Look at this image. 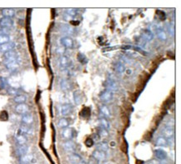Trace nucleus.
I'll use <instances>...</instances> for the list:
<instances>
[{
  "label": "nucleus",
  "mask_w": 181,
  "mask_h": 164,
  "mask_svg": "<svg viewBox=\"0 0 181 164\" xmlns=\"http://www.w3.org/2000/svg\"><path fill=\"white\" fill-rule=\"evenodd\" d=\"M99 98L103 103H109L111 100L113 98V93L109 90H104L103 91L100 95H99Z\"/></svg>",
  "instance_id": "f257e3e1"
},
{
  "label": "nucleus",
  "mask_w": 181,
  "mask_h": 164,
  "mask_svg": "<svg viewBox=\"0 0 181 164\" xmlns=\"http://www.w3.org/2000/svg\"><path fill=\"white\" fill-rule=\"evenodd\" d=\"M104 86H105V88L106 90H109V91H111V92H115L118 90V84L116 83V82L113 79H107L104 83Z\"/></svg>",
  "instance_id": "f03ea898"
},
{
  "label": "nucleus",
  "mask_w": 181,
  "mask_h": 164,
  "mask_svg": "<svg viewBox=\"0 0 181 164\" xmlns=\"http://www.w3.org/2000/svg\"><path fill=\"white\" fill-rule=\"evenodd\" d=\"M60 43L65 48H74V40L70 37H63L61 38Z\"/></svg>",
  "instance_id": "7ed1b4c3"
},
{
  "label": "nucleus",
  "mask_w": 181,
  "mask_h": 164,
  "mask_svg": "<svg viewBox=\"0 0 181 164\" xmlns=\"http://www.w3.org/2000/svg\"><path fill=\"white\" fill-rule=\"evenodd\" d=\"M63 147L65 149V151L73 153H74V151L76 149V144L72 140H68L63 144Z\"/></svg>",
  "instance_id": "20e7f679"
},
{
  "label": "nucleus",
  "mask_w": 181,
  "mask_h": 164,
  "mask_svg": "<svg viewBox=\"0 0 181 164\" xmlns=\"http://www.w3.org/2000/svg\"><path fill=\"white\" fill-rule=\"evenodd\" d=\"M73 109H74V108H73V106L71 104H63L61 107L60 112L63 117H67V116H69V115H70L72 113Z\"/></svg>",
  "instance_id": "39448f33"
},
{
  "label": "nucleus",
  "mask_w": 181,
  "mask_h": 164,
  "mask_svg": "<svg viewBox=\"0 0 181 164\" xmlns=\"http://www.w3.org/2000/svg\"><path fill=\"white\" fill-rule=\"evenodd\" d=\"M70 63H71L70 59L66 56H62V57H60L59 60V67H60L61 69H63V70L69 68L70 66Z\"/></svg>",
  "instance_id": "423d86ee"
},
{
  "label": "nucleus",
  "mask_w": 181,
  "mask_h": 164,
  "mask_svg": "<svg viewBox=\"0 0 181 164\" xmlns=\"http://www.w3.org/2000/svg\"><path fill=\"white\" fill-rule=\"evenodd\" d=\"M61 136L66 140H71L74 138V130L70 128H63L61 132Z\"/></svg>",
  "instance_id": "0eeeda50"
},
{
  "label": "nucleus",
  "mask_w": 181,
  "mask_h": 164,
  "mask_svg": "<svg viewBox=\"0 0 181 164\" xmlns=\"http://www.w3.org/2000/svg\"><path fill=\"white\" fill-rule=\"evenodd\" d=\"M15 138H16V142H17V143L19 146L24 145L26 143V142H27V138H26L25 134H24L19 129H18V132L16 133Z\"/></svg>",
  "instance_id": "6e6552de"
},
{
  "label": "nucleus",
  "mask_w": 181,
  "mask_h": 164,
  "mask_svg": "<svg viewBox=\"0 0 181 164\" xmlns=\"http://www.w3.org/2000/svg\"><path fill=\"white\" fill-rule=\"evenodd\" d=\"M4 58L6 59V62H13V61H18V55L16 52L14 51H9V52H7L4 53Z\"/></svg>",
  "instance_id": "1a4fd4ad"
},
{
  "label": "nucleus",
  "mask_w": 181,
  "mask_h": 164,
  "mask_svg": "<svg viewBox=\"0 0 181 164\" xmlns=\"http://www.w3.org/2000/svg\"><path fill=\"white\" fill-rule=\"evenodd\" d=\"M0 26L5 28H10L14 26V21L12 20V18L3 17L0 19Z\"/></svg>",
  "instance_id": "9d476101"
},
{
  "label": "nucleus",
  "mask_w": 181,
  "mask_h": 164,
  "mask_svg": "<svg viewBox=\"0 0 181 164\" xmlns=\"http://www.w3.org/2000/svg\"><path fill=\"white\" fill-rule=\"evenodd\" d=\"M92 157L95 158L96 160H98L99 162L100 161H104L106 158H107V155L104 152H101V151H99V150H95L93 152V154H92Z\"/></svg>",
  "instance_id": "9b49d317"
},
{
  "label": "nucleus",
  "mask_w": 181,
  "mask_h": 164,
  "mask_svg": "<svg viewBox=\"0 0 181 164\" xmlns=\"http://www.w3.org/2000/svg\"><path fill=\"white\" fill-rule=\"evenodd\" d=\"M14 48H15V43H13V42H9V43H4L3 45H0V52H9V51H12Z\"/></svg>",
  "instance_id": "f8f14e48"
},
{
  "label": "nucleus",
  "mask_w": 181,
  "mask_h": 164,
  "mask_svg": "<svg viewBox=\"0 0 181 164\" xmlns=\"http://www.w3.org/2000/svg\"><path fill=\"white\" fill-rule=\"evenodd\" d=\"M29 110V108L28 106L25 104H18L17 106L15 107V111L18 113V114H22V115H24L27 112H28Z\"/></svg>",
  "instance_id": "ddd939ff"
},
{
  "label": "nucleus",
  "mask_w": 181,
  "mask_h": 164,
  "mask_svg": "<svg viewBox=\"0 0 181 164\" xmlns=\"http://www.w3.org/2000/svg\"><path fill=\"white\" fill-rule=\"evenodd\" d=\"M73 97H74V103L77 105H79V104L82 103L83 101V93L80 91V90H76L74 92V94H73Z\"/></svg>",
  "instance_id": "4468645a"
},
{
  "label": "nucleus",
  "mask_w": 181,
  "mask_h": 164,
  "mask_svg": "<svg viewBox=\"0 0 181 164\" xmlns=\"http://www.w3.org/2000/svg\"><path fill=\"white\" fill-rule=\"evenodd\" d=\"M6 64V68L7 69H9V71L14 72L16 71L18 68H19V63L18 61H13V62H7L5 63Z\"/></svg>",
  "instance_id": "2eb2a0df"
},
{
  "label": "nucleus",
  "mask_w": 181,
  "mask_h": 164,
  "mask_svg": "<svg viewBox=\"0 0 181 164\" xmlns=\"http://www.w3.org/2000/svg\"><path fill=\"white\" fill-rule=\"evenodd\" d=\"M163 134L165 138H172L174 135V128H169V127H165L163 129Z\"/></svg>",
  "instance_id": "dca6fc26"
},
{
  "label": "nucleus",
  "mask_w": 181,
  "mask_h": 164,
  "mask_svg": "<svg viewBox=\"0 0 181 164\" xmlns=\"http://www.w3.org/2000/svg\"><path fill=\"white\" fill-rule=\"evenodd\" d=\"M142 38L146 41H152L154 38V34L149 29H145L142 32Z\"/></svg>",
  "instance_id": "f3484780"
},
{
  "label": "nucleus",
  "mask_w": 181,
  "mask_h": 164,
  "mask_svg": "<svg viewBox=\"0 0 181 164\" xmlns=\"http://www.w3.org/2000/svg\"><path fill=\"white\" fill-rule=\"evenodd\" d=\"M2 14L3 15V17L12 18L15 16V11L13 9H4L2 10Z\"/></svg>",
  "instance_id": "a211bd4d"
},
{
  "label": "nucleus",
  "mask_w": 181,
  "mask_h": 164,
  "mask_svg": "<svg viewBox=\"0 0 181 164\" xmlns=\"http://www.w3.org/2000/svg\"><path fill=\"white\" fill-rule=\"evenodd\" d=\"M69 161L73 164H78L82 161L81 157L77 154V153H72L69 157Z\"/></svg>",
  "instance_id": "6ab92c4d"
},
{
  "label": "nucleus",
  "mask_w": 181,
  "mask_h": 164,
  "mask_svg": "<svg viewBox=\"0 0 181 164\" xmlns=\"http://www.w3.org/2000/svg\"><path fill=\"white\" fill-rule=\"evenodd\" d=\"M155 154L156 157L159 160H164L167 158V153L163 149H156L155 151Z\"/></svg>",
  "instance_id": "aec40b11"
},
{
  "label": "nucleus",
  "mask_w": 181,
  "mask_h": 164,
  "mask_svg": "<svg viewBox=\"0 0 181 164\" xmlns=\"http://www.w3.org/2000/svg\"><path fill=\"white\" fill-rule=\"evenodd\" d=\"M22 122H23L24 124H26V125H28V124L33 123V122H34V118H33L32 114H30V113H26L24 115H23V117H22Z\"/></svg>",
  "instance_id": "412c9836"
},
{
  "label": "nucleus",
  "mask_w": 181,
  "mask_h": 164,
  "mask_svg": "<svg viewBox=\"0 0 181 164\" xmlns=\"http://www.w3.org/2000/svg\"><path fill=\"white\" fill-rule=\"evenodd\" d=\"M156 33H157L158 38H159L160 40H162V41L167 40V34H166V32L164 31L162 28H157V29H156Z\"/></svg>",
  "instance_id": "4be33fe9"
},
{
  "label": "nucleus",
  "mask_w": 181,
  "mask_h": 164,
  "mask_svg": "<svg viewBox=\"0 0 181 164\" xmlns=\"http://www.w3.org/2000/svg\"><path fill=\"white\" fill-rule=\"evenodd\" d=\"M34 159V157L32 154H25L20 157V163L21 164H28L32 162Z\"/></svg>",
  "instance_id": "5701e85b"
},
{
  "label": "nucleus",
  "mask_w": 181,
  "mask_h": 164,
  "mask_svg": "<svg viewBox=\"0 0 181 164\" xmlns=\"http://www.w3.org/2000/svg\"><path fill=\"white\" fill-rule=\"evenodd\" d=\"M99 111L101 112V114L103 115V117L105 118H110L111 117V112H110V110L109 109V108L105 105H102L100 108H99Z\"/></svg>",
  "instance_id": "b1692460"
},
{
  "label": "nucleus",
  "mask_w": 181,
  "mask_h": 164,
  "mask_svg": "<svg viewBox=\"0 0 181 164\" xmlns=\"http://www.w3.org/2000/svg\"><path fill=\"white\" fill-rule=\"evenodd\" d=\"M115 70H116V72L118 73L122 74L124 72V70H125V65H124V63L123 62H121V61H119L116 63V65H115Z\"/></svg>",
  "instance_id": "393cba45"
},
{
  "label": "nucleus",
  "mask_w": 181,
  "mask_h": 164,
  "mask_svg": "<svg viewBox=\"0 0 181 164\" xmlns=\"http://www.w3.org/2000/svg\"><path fill=\"white\" fill-rule=\"evenodd\" d=\"M96 150L106 153L109 150V144L107 142H99V144L96 145Z\"/></svg>",
  "instance_id": "a878e982"
},
{
  "label": "nucleus",
  "mask_w": 181,
  "mask_h": 164,
  "mask_svg": "<svg viewBox=\"0 0 181 164\" xmlns=\"http://www.w3.org/2000/svg\"><path fill=\"white\" fill-rule=\"evenodd\" d=\"M99 123H100V127L105 128L106 130H109L110 128V123L106 118H101L99 119Z\"/></svg>",
  "instance_id": "bb28decb"
},
{
  "label": "nucleus",
  "mask_w": 181,
  "mask_h": 164,
  "mask_svg": "<svg viewBox=\"0 0 181 164\" xmlns=\"http://www.w3.org/2000/svg\"><path fill=\"white\" fill-rule=\"evenodd\" d=\"M14 101L18 104H24L26 101H27V97L25 95H23V94H20V95H17L14 97Z\"/></svg>",
  "instance_id": "cd10ccee"
},
{
  "label": "nucleus",
  "mask_w": 181,
  "mask_h": 164,
  "mask_svg": "<svg viewBox=\"0 0 181 164\" xmlns=\"http://www.w3.org/2000/svg\"><path fill=\"white\" fill-rule=\"evenodd\" d=\"M28 146H26L25 144L24 145H21V146H19L18 147L17 154L18 156L22 157V156L25 155L27 153V152H28Z\"/></svg>",
  "instance_id": "c85d7f7f"
},
{
  "label": "nucleus",
  "mask_w": 181,
  "mask_h": 164,
  "mask_svg": "<svg viewBox=\"0 0 181 164\" xmlns=\"http://www.w3.org/2000/svg\"><path fill=\"white\" fill-rule=\"evenodd\" d=\"M60 87L61 89L63 90V91H67V90H69L71 88V86H70V83L68 80L66 79H62L60 81Z\"/></svg>",
  "instance_id": "c756f323"
},
{
  "label": "nucleus",
  "mask_w": 181,
  "mask_h": 164,
  "mask_svg": "<svg viewBox=\"0 0 181 164\" xmlns=\"http://www.w3.org/2000/svg\"><path fill=\"white\" fill-rule=\"evenodd\" d=\"M58 125H59V127L60 128H63H63H68V127H69V122L67 118H63L59 119Z\"/></svg>",
  "instance_id": "7c9ffc66"
},
{
  "label": "nucleus",
  "mask_w": 181,
  "mask_h": 164,
  "mask_svg": "<svg viewBox=\"0 0 181 164\" xmlns=\"http://www.w3.org/2000/svg\"><path fill=\"white\" fill-rule=\"evenodd\" d=\"M60 30L66 34H73L74 33V28L69 26L68 24H63L60 27Z\"/></svg>",
  "instance_id": "2f4dec72"
},
{
  "label": "nucleus",
  "mask_w": 181,
  "mask_h": 164,
  "mask_svg": "<svg viewBox=\"0 0 181 164\" xmlns=\"http://www.w3.org/2000/svg\"><path fill=\"white\" fill-rule=\"evenodd\" d=\"M156 144L158 146H166L168 144V140L164 137H159L156 139Z\"/></svg>",
  "instance_id": "473e14b6"
},
{
  "label": "nucleus",
  "mask_w": 181,
  "mask_h": 164,
  "mask_svg": "<svg viewBox=\"0 0 181 164\" xmlns=\"http://www.w3.org/2000/svg\"><path fill=\"white\" fill-rule=\"evenodd\" d=\"M90 115H91V109H90V108H88V107L84 108L83 110L81 111V116H82L83 118H89Z\"/></svg>",
  "instance_id": "72a5a7b5"
},
{
  "label": "nucleus",
  "mask_w": 181,
  "mask_h": 164,
  "mask_svg": "<svg viewBox=\"0 0 181 164\" xmlns=\"http://www.w3.org/2000/svg\"><path fill=\"white\" fill-rule=\"evenodd\" d=\"M98 134L99 135V137L107 138L109 136V132H108V130H106L102 127H99L98 128Z\"/></svg>",
  "instance_id": "f704fd0d"
},
{
  "label": "nucleus",
  "mask_w": 181,
  "mask_h": 164,
  "mask_svg": "<svg viewBox=\"0 0 181 164\" xmlns=\"http://www.w3.org/2000/svg\"><path fill=\"white\" fill-rule=\"evenodd\" d=\"M77 59L78 61L80 63H82V64H85V63H88V58H87V57L84 54V53H82V52H79V53L78 54Z\"/></svg>",
  "instance_id": "c9c22d12"
},
{
  "label": "nucleus",
  "mask_w": 181,
  "mask_h": 164,
  "mask_svg": "<svg viewBox=\"0 0 181 164\" xmlns=\"http://www.w3.org/2000/svg\"><path fill=\"white\" fill-rule=\"evenodd\" d=\"M9 40H10V37L8 34H0V45L9 43Z\"/></svg>",
  "instance_id": "e433bc0d"
},
{
  "label": "nucleus",
  "mask_w": 181,
  "mask_h": 164,
  "mask_svg": "<svg viewBox=\"0 0 181 164\" xmlns=\"http://www.w3.org/2000/svg\"><path fill=\"white\" fill-rule=\"evenodd\" d=\"M19 130H20L24 134H25V133H27V134H30V132H31V129H30L29 127H28L26 124L25 125H21Z\"/></svg>",
  "instance_id": "4c0bfd02"
},
{
  "label": "nucleus",
  "mask_w": 181,
  "mask_h": 164,
  "mask_svg": "<svg viewBox=\"0 0 181 164\" xmlns=\"http://www.w3.org/2000/svg\"><path fill=\"white\" fill-rule=\"evenodd\" d=\"M84 144L87 147H91L94 146L95 144V141L92 139V138H86L85 142H84Z\"/></svg>",
  "instance_id": "58836bf2"
},
{
  "label": "nucleus",
  "mask_w": 181,
  "mask_h": 164,
  "mask_svg": "<svg viewBox=\"0 0 181 164\" xmlns=\"http://www.w3.org/2000/svg\"><path fill=\"white\" fill-rule=\"evenodd\" d=\"M8 86V80L6 78L0 77V87L1 88H5Z\"/></svg>",
  "instance_id": "ea45409f"
},
{
  "label": "nucleus",
  "mask_w": 181,
  "mask_h": 164,
  "mask_svg": "<svg viewBox=\"0 0 181 164\" xmlns=\"http://www.w3.org/2000/svg\"><path fill=\"white\" fill-rule=\"evenodd\" d=\"M0 119L2 121H7L9 119V114L6 111H3L0 113Z\"/></svg>",
  "instance_id": "a19ab883"
},
{
  "label": "nucleus",
  "mask_w": 181,
  "mask_h": 164,
  "mask_svg": "<svg viewBox=\"0 0 181 164\" xmlns=\"http://www.w3.org/2000/svg\"><path fill=\"white\" fill-rule=\"evenodd\" d=\"M67 13H68V14H69L70 17H75L76 15H77V9H67Z\"/></svg>",
  "instance_id": "79ce46f5"
},
{
  "label": "nucleus",
  "mask_w": 181,
  "mask_h": 164,
  "mask_svg": "<svg viewBox=\"0 0 181 164\" xmlns=\"http://www.w3.org/2000/svg\"><path fill=\"white\" fill-rule=\"evenodd\" d=\"M156 13H157V15L159 16L160 20H164V19H165L166 15H165V13H164V12L161 11V10H157Z\"/></svg>",
  "instance_id": "37998d69"
},
{
  "label": "nucleus",
  "mask_w": 181,
  "mask_h": 164,
  "mask_svg": "<svg viewBox=\"0 0 181 164\" xmlns=\"http://www.w3.org/2000/svg\"><path fill=\"white\" fill-rule=\"evenodd\" d=\"M8 92L9 93V94H11V95L17 96L18 91H17V89H15L14 87H9V89H8Z\"/></svg>",
  "instance_id": "c03bdc74"
},
{
  "label": "nucleus",
  "mask_w": 181,
  "mask_h": 164,
  "mask_svg": "<svg viewBox=\"0 0 181 164\" xmlns=\"http://www.w3.org/2000/svg\"><path fill=\"white\" fill-rule=\"evenodd\" d=\"M168 30H169L170 34H171L172 36L174 35V26H172V25H170V26L168 27Z\"/></svg>",
  "instance_id": "a18cd8bd"
},
{
  "label": "nucleus",
  "mask_w": 181,
  "mask_h": 164,
  "mask_svg": "<svg viewBox=\"0 0 181 164\" xmlns=\"http://www.w3.org/2000/svg\"><path fill=\"white\" fill-rule=\"evenodd\" d=\"M148 164H160V163L159 162V160H156V159H153V160H150Z\"/></svg>",
  "instance_id": "49530a36"
},
{
  "label": "nucleus",
  "mask_w": 181,
  "mask_h": 164,
  "mask_svg": "<svg viewBox=\"0 0 181 164\" xmlns=\"http://www.w3.org/2000/svg\"><path fill=\"white\" fill-rule=\"evenodd\" d=\"M90 162H91V164H98L99 163V161L98 160H96L95 158H94L93 157H91V160H90Z\"/></svg>",
  "instance_id": "de8ad7c7"
},
{
  "label": "nucleus",
  "mask_w": 181,
  "mask_h": 164,
  "mask_svg": "<svg viewBox=\"0 0 181 164\" xmlns=\"http://www.w3.org/2000/svg\"><path fill=\"white\" fill-rule=\"evenodd\" d=\"M78 164H87L86 163H85V162H84V161H81V162H80V163H78Z\"/></svg>",
  "instance_id": "09e8293b"
}]
</instances>
